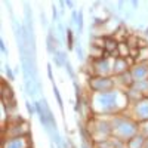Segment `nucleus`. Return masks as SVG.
I'll list each match as a JSON object with an SVG mask.
<instances>
[{
  "instance_id": "obj_11",
  "label": "nucleus",
  "mask_w": 148,
  "mask_h": 148,
  "mask_svg": "<svg viewBox=\"0 0 148 148\" xmlns=\"http://www.w3.org/2000/svg\"><path fill=\"white\" fill-rule=\"evenodd\" d=\"M136 114H138L139 120H148V99L138 101V105H136Z\"/></svg>"
},
{
  "instance_id": "obj_27",
  "label": "nucleus",
  "mask_w": 148,
  "mask_h": 148,
  "mask_svg": "<svg viewBox=\"0 0 148 148\" xmlns=\"http://www.w3.org/2000/svg\"><path fill=\"white\" fill-rule=\"evenodd\" d=\"M65 6H67L68 9L74 10V2H71V0H67V2H65Z\"/></svg>"
},
{
  "instance_id": "obj_15",
  "label": "nucleus",
  "mask_w": 148,
  "mask_h": 148,
  "mask_svg": "<svg viewBox=\"0 0 148 148\" xmlns=\"http://www.w3.org/2000/svg\"><path fill=\"white\" fill-rule=\"evenodd\" d=\"M74 52H76L79 61H84L86 56H84V51H83V47L80 46V43H76V46H74Z\"/></svg>"
},
{
  "instance_id": "obj_30",
  "label": "nucleus",
  "mask_w": 148,
  "mask_h": 148,
  "mask_svg": "<svg viewBox=\"0 0 148 148\" xmlns=\"http://www.w3.org/2000/svg\"><path fill=\"white\" fill-rule=\"evenodd\" d=\"M138 5H139V3L136 2V0H133V2H132V6H133V9H136V8H138Z\"/></svg>"
},
{
  "instance_id": "obj_2",
  "label": "nucleus",
  "mask_w": 148,
  "mask_h": 148,
  "mask_svg": "<svg viewBox=\"0 0 148 148\" xmlns=\"http://www.w3.org/2000/svg\"><path fill=\"white\" fill-rule=\"evenodd\" d=\"M90 138L93 136L95 141H105L104 138H107L111 133V126L110 123L104 121V120H95L93 123H90V127H88Z\"/></svg>"
},
{
  "instance_id": "obj_9",
  "label": "nucleus",
  "mask_w": 148,
  "mask_h": 148,
  "mask_svg": "<svg viewBox=\"0 0 148 148\" xmlns=\"http://www.w3.org/2000/svg\"><path fill=\"white\" fill-rule=\"evenodd\" d=\"M127 68H129V64H127V59L126 58H121V56L116 58L114 65H113V73L116 74V76H120V74L126 73Z\"/></svg>"
},
{
  "instance_id": "obj_5",
  "label": "nucleus",
  "mask_w": 148,
  "mask_h": 148,
  "mask_svg": "<svg viewBox=\"0 0 148 148\" xmlns=\"http://www.w3.org/2000/svg\"><path fill=\"white\" fill-rule=\"evenodd\" d=\"M90 67H93V73L96 74V76L107 77V74L113 73L108 58H104V56L102 58H98V59H92L90 61Z\"/></svg>"
},
{
  "instance_id": "obj_18",
  "label": "nucleus",
  "mask_w": 148,
  "mask_h": 148,
  "mask_svg": "<svg viewBox=\"0 0 148 148\" xmlns=\"http://www.w3.org/2000/svg\"><path fill=\"white\" fill-rule=\"evenodd\" d=\"M64 67H65V71L68 73V76H70L73 80H76V73H74V68H73V65H71L70 61H68V62H67Z\"/></svg>"
},
{
  "instance_id": "obj_24",
  "label": "nucleus",
  "mask_w": 148,
  "mask_h": 148,
  "mask_svg": "<svg viewBox=\"0 0 148 148\" xmlns=\"http://www.w3.org/2000/svg\"><path fill=\"white\" fill-rule=\"evenodd\" d=\"M77 18H79V10H71V24H77Z\"/></svg>"
},
{
  "instance_id": "obj_13",
  "label": "nucleus",
  "mask_w": 148,
  "mask_h": 148,
  "mask_svg": "<svg viewBox=\"0 0 148 148\" xmlns=\"http://www.w3.org/2000/svg\"><path fill=\"white\" fill-rule=\"evenodd\" d=\"M52 88H53V95H55V99H56V102H58V107H59V110L64 113V101H62V96H61V92H59V89L56 88V84H52Z\"/></svg>"
},
{
  "instance_id": "obj_16",
  "label": "nucleus",
  "mask_w": 148,
  "mask_h": 148,
  "mask_svg": "<svg viewBox=\"0 0 148 148\" xmlns=\"http://www.w3.org/2000/svg\"><path fill=\"white\" fill-rule=\"evenodd\" d=\"M59 16H61L59 9H56V5L52 3V21L55 22V25H56V24H59Z\"/></svg>"
},
{
  "instance_id": "obj_6",
  "label": "nucleus",
  "mask_w": 148,
  "mask_h": 148,
  "mask_svg": "<svg viewBox=\"0 0 148 148\" xmlns=\"http://www.w3.org/2000/svg\"><path fill=\"white\" fill-rule=\"evenodd\" d=\"M8 132V138H15V136H30V129L25 121L16 123V125H9L8 129L3 127V133Z\"/></svg>"
},
{
  "instance_id": "obj_10",
  "label": "nucleus",
  "mask_w": 148,
  "mask_h": 148,
  "mask_svg": "<svg viewBox=\"0 0 148 148\" xmlns=\"http://www.w3.org/2000/svg\"><path fill=\"white\" fill-rule=\"evenodd\" d=\"M104 51L107 53H117L119 56V43L116 42V39H113V37H105L104 39Z\"/></svg>"
},
{
  "instance_id": "obj_23",
  "label": "nucleus",
  "mask_w": 148,
  "mask_h": 148,
  "mask_svg": "<svg viewBox=\"0 0 148 148\" xmlns=\"http://www.w3.org/2000/svg\"><path fill=\"white\" fill-rule=\"evenodd\" d=\"M40 24H42L43 27H49V22H47V19H46V15H45L43 10H40Z\"/></svg>"
},
{
  "instance_id": "obj_17",
  "label": "nucleus",
  "mask_w": 148,
  "mask_h": 148,
  "mask_svg": "<svg viewBox=\"0 0 148 148\" xmlns=\"http://www.w3.org/2000/svg\"><path fill=\"white\" fill-rule=\"evenodd\" d=\"M3 68H5V73H6V76H8L9 82H14V80H15V71L12 70L8 64H3Z\"/></svg>"
},
{
  "instance_id": "obj_14",
  "label": "nucleus",
  "mask_w": 148,
  "mask_h": 148,
  "mask_svg": "<svg viewBox=\"0 0 148 148\" xmlns=\"http://www.w3.org/2000/svg\"><path fill=\"white\" fill-rule=\"evenodd\" d=\"M24 16H25V22H33V14H31V6L28 2L24 3Z\"/></svg>"
},
{
  "instance_id": "obj_21",
  "label": "nucleus",
  "mask_w": 148,
  "mask_h": 148,
  "mask_svg": "<svg viewBox=\"0 0 148 148\" xmlns=\"http://www.w3.org/2000/svg\"><path fill=\"white\" fill-rule=\"evenodd\" d=\"M58 55H59V58H61V61H62V64H64V65L70 61V59H68V55H67L65 51H58Z\"/></svg>"
},
{
  "instance_id": "obj_3",
  "label": "nucleus",
  "mask_w": 148,
  "mask_h": 148,
  "mask_svg": "<svg viewBox=\"0 0 148 148\" xmlns=\"http://www.w3.org/2000/svg\"><path fill=\"white\" fill-rule=\"evenodd\" d=\"M114 82L110 77H102V76H92L89 77V89L95 93H102L113 89Z\"/></svg>"
},
{
  "instance_id": "obj_26",
  "label": "nucleus",
  "mask_w": 148,
  "mask_h": 148,
  "mask_svg": "<svg viewBox=\"0 0 148 148\" xmlns=\"http://www.w3.org/2000/svg\"><path fill=\"white\" fill-rule=\"evenodd\" d=\"M58 6H59V14H61V15H64L65 8H67V6H65V2H59V3H58Z\"/></svg>"
},
{
  "instance_id": "obj_25",
  "label": "nucleus",
  "mask_w": 148,
  "mask_h": 148,
  "mask_svg": "<svg viewBox=\"0 0 148 148\" xmlns=\"http://www.w3.org/2000/svg\"><path fill=\"white\" fill-rule=\"evenodd\" d=\"M47 77H49V80L52 82V84H55V83H53V73H52V65H51V64L47 65Z\"/></svg>"
},
{
  "instance_id": "obj_7",
  "label": "nucleus",
  "mask_w": 148,
  "mask_h": 148,
  "mask_svg": "<svg viewBox=\"0 0 148 148\" xmlns=\"http://www.w3.org/2000/svg\"><path fill=\"white\" fill-rule=\"evenodd\" d=\"M130 74H132L133 82L147 80V77H148V65L147 64H138V65H135L130 70Z\"/></svg>"
},
{
  "instance_id": "obj_20",
  "label": "nucleus",
  "mask_w": 148,
  "mask_h": 148,
  "mask_svg": "<svg viewBox=\"0 0 148 148\" xmlns=\"http://www.w3.org/2000/svg\"><path fill=\"white\" fill-rule=\"evenodd\" d=\"M25 108H27V113H28L30 116H34V114H36V107H34L30 101H25Z\"/></svg>"
},
{
  "instance_id": "obj_28",
  "label": "nucleus",
  "mask_w": 148,
  "mask_h": 148,
  "mask_svg": "<svg viewBox=\"0 0 148 148\" xmlns=\"http://www.w3.org/2000/svg\"><path fill=\"white\" fill-rule=\"evenodd\" d=\"M80 148H90V142H82Z\"/></svg>"
},
{
  "instance_id": "obj_8",
  "label": "nucleus",
  "mask_w": 148,
  "mask_h": 148,
  "mask_svg": "<svg viewBox=\"0 0 148 148\" xmlns=\"http://www.w3.org/2000/svg\"><path fill=\"white\" fill-rule=\"evenodd\" d=\"M14 101H15V93L12 86L6 80H2V104H9Z\"/></svg>"
},
{
  "instance_id": "obj_4",
  "label": "nucleus",
  "mask_w": 148,
  "mask_h": 148,
  "mask_svg": "<svg viewBox=\"0 0 148 148\" xmlns=\"http://www.w3.org/2000/svg\"><path fill=\"white\" fill-rule=\"evenodd\" d=\"M2 148H31V141H30V136L3 138Z\"/></svg>"
},
{
  "instance_id": "obj_12",
  "label": "nucleus",
  "mask_w": 148,
  "mask_h": 148,
  "mask_svg": "<svg viewBox=\"0 0 148 148\" xmlns=\"http://www.w3.org/2000/svg\"><path fill=\"white\" fill-rule=\"evenodd\" d=\"M74 34L73 33L71 27H67V47L68 51H74V46H76V43H74Z\"/></svg>"
},
{
  "instance_id": "obj_31",
  "label": "nucleus",
  "mask_w": 148,
  "mask_h": 148,
  "mask_svg": "<svg viewBox=\"0 0 148 148\" xmlns=\"http://www.w3.org/2000/svg\"><path fill=\"white\" fill-rule=\"evenodd\" d=\"M145 34H147V36H148V28H147V30H145Z\"/></svg>"
},
{
  "instance_id": "obj_29",
  "label": "nucleus",
  "mask_w": 148,
  "mask_h": 148,
  "mask_svg": "<svg viewBox=\"0 0 148 148\" xmlns=\"http://www.w3.org/2000/svg\"><path fill=\"white\" fill-rule=\"evenodd\" d=\"M123 6H125V2H119V10L123 12Z\"/></svg>"
},
{
  "instance_id": "obj_1",
  "label": "nucleus",
  "mask_w": 148,
  "mask_h": 148,
  "mask_svg": "<svg viewBox=\"0 0 148 148\" xmlns=\"http://www.w3.org/2000/svg\"><path fill=\"white\" fill-rule=\"evenodd\" d=\"M119 90H108V92H102V93H95L93 99L90 104V107L98 111V113H113L117 110V102H119Z\"/></svg>"
},
{
  "instance_id": "obj_19",
  "label": "nucleus",
  "mask_w": 148,
  "mask_h": 148,
  "mask_svg": "<svg viewBox=\"0 0 148 148\" xmlns=\"http://www.w3.org/2000/svg\"><path fill=\"white\" fill-rule=\"evenodd\" d=\"M52 62L58 67V68H61V67H64V64H62V61H61V58H59V55H58V52L52 56Z\"/></svg>"
},
{
  "instance_id": "obj_22",
  "label": "nucleus",
  "mask_w": 148,
  "mask_h": 148,
  "mask_svg": "<svg viewBox=\"0 0 148 148\" xmlns=\"http://www.w3.org/2000/svg\"><path fill=\"white\" fill-rule=\"evenodd\" d=\"M0 49H2V53L6 56V55H9V51H8V47H6V43H5V39L2 37L0 39Z\"/></svg>"
}]
</instances>
